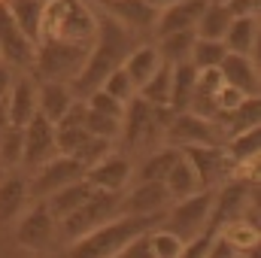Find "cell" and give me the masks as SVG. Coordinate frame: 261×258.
<instances>
[{
	"instance_id": "1",
	"label": "cell",
	"mask_w": 261,
	"mask_h": 258,
	"mask_svg": "<svg viewBox=\"0 0 261 258\" xmlns=\"http://www.w3.org/2000/svg\"><path fill=\"white\" fill-rule=\"evenodd\" d=\"M137 46V37L125 31L116 18H110L107 12L97 15V34H94V43L88 46V55H85V64L76 73V79L70 82V91L76 100H85L91 91H97L103 85V79L119 70L125 64L128 52Z\"/></svg>"
},
{
	"instance_id": "2",
	"label": "cell",
	"mask_w": 261,
	"mask_h": 258,
	"mask_svg": "<svg viewBox=\"0 0 261 258\" xmlns=\"http://www.w3.org/2000/svg\"><path fill=\"white\" fill-rule=\"evenodd\" d=\"M164 216H116L91 234L67 243L64 258H119L122 249L137 237L155 231Z\"/></svg>"
},
{
	"instance_id": "3",
	"label": "cell",
	"mask_w": 261,
	"mask_h": 258,
	"mask_svg": "<svg viewBox=\"0 0 261 258\" xmlns=\"http://www.w3.org/2000/svg\"><path fill=\"white\" fill-rule=\"evenodd\" d=\"M97 34V12L85 0H46L40 40L91 46Z\"/></svg>"
},
{
	"instance_id": "4",
	"label": "cell",
	"mask_w": 261,
	"mask_h": 258,
	"mask_svg": "<svg viewBox=\"0 0 261 258\" xmlns=\"http://www.w3.org/2000/svg\"><path fill=\"white\" fill-rule=\"evenodd\" d=\"M85 55H88V46L40 40L34 49V64L28 70V76L34 82H64V85H70L85 64Z\"/></svg>"
},
{
	"instance_id": "5",
	"label": "cell",
	"mask_w": 261,
	"mask_h": 258,
	"mask_svg": "<svg viewBox=\"0 0 261 258\" xmlns=\"http://www.w3.org/2000/svg\"><path fill=\"white\" fill-rule=\"evenodd\" d=\"M176 113L170 107H149L146 100L134 97L128 107H125V116H122V143L128 146L130 152H140L146 149L149 143L161 140L164 143V131L170 125Z\"/></svg>"
},
{
	"instance_id": "6",
	"label": "cell",
	"mask_w": 261,
	"mask_h": 258,
	"mask_svg": "<svg viewBox=\"0 0 261 258\" xmlns=\"http://www.w3.org/2000/svg\"><path fill=\"white\" fill-rule=\"evenodd\" d=\"M116 216H122V194H110V192H97L94 189V194L79 210H73L70 216H64L58 222V237L64 243H73V240L91 234L94 228L107 225Z\"/></svg>"
},
{
	"instance_id": "7",
	"label": "cell",
	"mask_w": 261,
	"mask_h": 258,
	"mask_svg": "<svg viewBox=\"0 0 261 258\" xmlns=\"http://www.w3.org/2000/svg\"><path fill=\"white\" fill-rule=\"evenodd\" d=\"M210 207H213V192H197L192 197L173 200L161 219V228L173 231L186 243V240H192L200 231L210 228Z\"/></svg>"
},
{
	"instance_id": "8",
	"label": "cell",
	"mask_w": 261,
	"mask_h": 258,
	"mask_svg": "<svg viewBox=\"0 0 261 258\" xmlns=\"http://www.w3.org/2000/svg\"><path fill=\"white\" fill-rule=\"evenodd\" d=\"M255 207V183L246 179H228L219 189H213V207H210V228L219 234L222 225L246 216V210Z\"/></svg>"
},
{
	"instance_id": "9",
	"label": "cell",
	"mask_w": 261,
	"mask_h": 258,
	"mask_svg": "<svg viewBox=\"0 0 261 258\" xmlns=\"http://www.w3.org/2000/svg\"><path fill=\"white\" fill-rule=\"evenodd\" d=\"M55 240H58V222L52 219V213L46 210L43 200H34L31 210H24L18 216L15 243L28 252H46Z\"/></svg>"
},
{
	"instance_id": "10",
	"label": "cell",
	"mask_w": 261,
	"mask_h": 258,
	"mask_svg": "<svg viewBox=\"0 0 261 258\" xmlns=\"http://www.w3.org/2000/svg\"><path fill=\"white\" fill-rule=\"evenodd\" d=\"M79 179H85V167L70 155H55L52 161L37 167L34 176L28 179V197L31 200H46L52 192H58L64 186H73Z\"/></svg>"
},
{
	"instance_id": "11",
	"label": "cell",
	"mask_w": 261,
	"mask_h": 258,
	"mask_svg": "<svg viewBox=\"0 0 261 258\" xmlns=\"http://www.w3.org/2000/svg\"><path fill=\"white\" fill-rule=\"evenodd\" d=\"M164 146H225V131L210 119H197L192 113H176L164 131Z\"/></svg>"
},
{
	"instance_id": "12",
	"label": "cell",
	"mask_w": 261,
	"mask_h": 258,
	"mask_svg": "<svg viewBox=\"0 0 261 258\" xmlns=\"http://www.w3.org/2000/svg\"><path fill=\"white\" fill-rule=\"evenodd\" d=\"M179 152L197 173V183H200L203 192H213V189H219L222 183L231 179V167L234 164L228 161L222 146H186Z\"/></svg>"
},
{
	"instance_id": "13",
	"label": "cell",
	"mask_w": 261,
	"mask_h": 258,
	"mask_svg": "<svg viewBox=\"0 0 261 258\" xmlns=\"http://www.w3.org/2000/svg\"><path fill=\"white\" fill-rule=\"evenodd\" d=\"M55 155H58V149H55V125H49L43 116H34L21 128V167L37 170L46 161H52Z\"/></svg>"
},
{
	"instance_id": "14",
	"label": "cell",
	"mask_w": 261,
	"mask_h": 258,
	"mask_svg": "<svg viewBox=\"0 0 261 258\" xmlns=\"http://www.w3.org/2000/svg\"><path fill=\"white\" fill-rule=\"evenodd\" d=\"M134 179V164L125 152H110L103 161H97L94 167L85 170V183L97 192L110 194H125Z\"/></svg>"
},
{
	"instance_id": "15",
	"label": "cell",
	"mask_w": 261,
	"mask_h": 258,
	"mask_svg": "<svg viewBox=\"0 0 261 258\" xmlns=\"http://www.w3.org/2000/svg\"><path fill=\"white\" fill-rule=\"evenodd\" d=\"M34 49H37V43H31L21 31H18V24L12 21V15H9V9L6 6H0V64H6L9 70H31L34 64Z\"/></svg>"
},
{
	"instance_id": "16",
	"label": "cell",
	"mask_w": 261,
	"mask_h": 258,
	"mask_svg": "<svg viewBox=\"0 0 261 258\" xmlns=\"http://www.w3.org/2000/svg\"><path fill=\"white\" fill-rule=\"evenodd\" d=\"M173 197L164 183H134L130 192L122 194V216H164Z\"/></svg>"
},
{
	"instance_id": "17",
	"label": "cell",
	"mask_w": 261,
	"mask_h": 258,
	"mask_svg": "<svg viewBox=\"0 0 261 258\" xmlns=\"http://www.w3.org/2000/svg\"><path fill=\"white\" fill-rule=\"evenodd\" d=\"M3 116H6V125L9 128H24L37 116V82L28 73L15 76V82H12V88L6 94Z\"/></svg>"
},
{
	"instance_id": "18",
	"label": "cell",
	"mask_w": 261,
	"mask_h": 258,
	"mask_svg": "<svg viewBox=\"0 0 261 258\" xmlns=\"http://www.w3.org/2000/svg\"><path fill=\"white\" fill-rule=\"evenodd\" d=\"M100 6H103V12L110 18H116L134 37L137 34H152L155 18H158V12L149 9L143 0H100Z\"/></svg>"
},
{
	"instance_id": "19",
	"label": "cell",
	"mask_w": 261,
	"mask_h": 258,
	"mask_svg": "<svg viewBox=\"0 0 261 258\" xmlns=\"http://www.w3.org/2000/svg\"><path fill=\"white\" fill-rule=\"evenodd\" d=\"M219 73H222V82L237 88L240 94L246 97H258L261 88V76H258V64L252 61V55H225L222 64H219Z\"/></svg>"
},
{
	"instance_id": "20",
	"label": "cell",
	"mask_w": 261,
	"mask_h": 258,
	"mask_svg": "<svg viewBox=\"0 0 261 258\" xmlns=\"http://www.w3.org/2000/svg\"><path fill=\"white\" fill-rule=\"evenodd\" d=\"M203 6H206V0H179V3H173V6H167V9H161L158 18H155L152 37L158 40V37H167V34L195 31L197 18H200V12H203Z\"/></svg>"
},
{
	"instance_id": "21",
	"label": "cell",
	"mask_w": 261,
	"mask_h": 258,
	"mask_svg": "<svg viewBox=\"0 0 261 258\" xmlns=\"http://www.w3.org/2000/svg\"><path fill=\"white\" fill-rule=\"evenodd\" d=\"M73 100L76 97L64 82H37V116H43L49 125H58L64 119Z\"/></svg>"
},
{
	"instance_id": "22",
	"label": "cell",
	"mask_w": 261,
	"mask_h": 258,
	"mask_svg": "<svg viewBox=\"0 0 261 258\" xmlns=\"http://www.w3.org/2000/svg\"><path fill=\"white\" fill-rule=\"evenodd\" d=\"M158 67H161V58H158L155 46H152V43H137V46L128 52V58H125L122 70H125V76L130 79L134 91H137V88H143V85L155 76Z\"/></svg>"
},
{
	"instance_id": "23",
	"label": "cell",
	"mask_w": 261,
	"mask_h": 258,
	"mask_svg": "<svg viewBox=\"0 0 261 258\" xmlns=\"http://www.w3.org/2000/svg\"><path fill=\"white\" fill-rule=\"evenodd\" d=\"M179 158H182L179 149H173V146H161V149L149 152V155L140 161V167L134 170V179H130V183H164L167 173L173 170V164H176Z\"/></svg>"
},
{
	"instance_id": "24",
	"label": "cell",
	"mask_w": 261,
	"mask_h": 258,
	"mask_svg": "<svg viewBox=\"0 0 261 258\" xmlns=\"http://www.w3.org/2000/svg\"><path fill=\"white\" fill-rule=\"evenodd\" d=\"M31 203L28 197V179L18 173L0 176V222H12L24 213V207Z\"/></svg>"
},
{
	"instance_id": "25",
	"label": "cell",
	"mask_w": 261,
	"mask_h": 258,
	"mask_svg": "<svg viewBox=\"0 0 261 258\" xmlns=\"http://www.w3.org/2000/svg\"><path fill=\"white\" fill-rule=\"evenodd\" d=\"M91 194H94V189H91L85 179H79V183H73V186H64V189L52 192L43 203H46V210L52 213V219H55V222H61V219L70 216L73 210H79Z\"/></svg>"
},
{
	"instance_id": "26",
	"label": "cell",
	"mask_w": 261,
	"mask_h": 258,
	"mask_svg": "<svg viewBox=\"0 0 261 258\" xmlns=\"http://www.w3.org/2000/svg\"><path fill=\"white\" fill-rule=\"evenodd\" d=\"M222 46L231 55H252L258 46V18H231Z\"/></svg>"
},
{
	"instance_id": "27",
	"label": "cell",
	"mask_w": 261,
	"mask_h": 258,
	"mask_svg": "<svg viewBox=\"0 0 261 258\" xmlns=\"http://www.w3.org/2000/svg\"><path fill=\"white\" fill-rule=\"evenodd\" d=\"M43 6H46V0H6V9H9L12 21L18 24V31H21L31 43H40Z\"/></svg>"
},
{
	"instance_id": "28",
	"label": "cell",
	"mask_w": 261,
	"mask_h": 258,
	"mask_svg": "<svg viewBox=\"0 0 261 258\" xmlns=\"http://www.w3.org/2000/svg\"><path fill=\"white\" fill-rule=\"evenodd\" d=\"M219 237H222V240L237 252V255L252 252V249H258V222H252V219L240 216V219H234V222L222 225V228H219Z\"/></svg>"
},
{
	"instance_id": "29",
	"label": "cell",
	"mask_w": 261,
	"mask_h": 258,
	"mask_svg": "<svg viewBox=\"0 0 261 258\" xmlns=\"http://www.w3.org/2000/svg\"><path fill=\"white\" fill-rule=\"evenodd\" d=\"M195 31H179V34H167V37H158L155 52L161 58V64H189V55H192V46H195Z\"/></svg>"
},
{
	"instance_id": "30",
	"label": "cell",
	"mask_w": 261,
	"mask_h": 258,
	"mask_svg": "<svg viewBox=\"0 0 261 258\" xmlns=\"http://www.w3.org/2000/svg\"><path fill=\"white\" fill-rule=\"evenodd\" d=\"M228 24H231V12L222 3H206L203 12H200V18H197V24H195V37L197 40H216V43H222Z\"/></svg>"
},
{
	"instance_id": "31",
	"label": "cell",
	"mask_w": 261,
	"mask_h": 258,
	"mask_svg": "<svg viewBox=\"0 0 261 258\" xmlns=\"http://www.w3.org/2000/svg\"><path fill=\"white\" fill-rule=\"evenodd\" d=\"M195 82H197V70L192 64H176L170 73V110L173 113H186L189 100L195 94Z\"/></svg>"
},
{
	"instance_id": "32",
	"label": "cell",
	"mask_w": 261,
	"mask_h": 258,
	"mask_svg": "<svg viewBox=\"0 0 261 258\" xmlns=\"http://www.w3.org/2000/svg\"><path fill=\"white\" fill-rule=\"evenodd\" d=\"M258 110H261V100L258 97H246L231 116H222L216 125L225 131V140L228 137H234V134H243V131H252V128H258Z\"/></svg>"
},
{
	"instance_id": "33",
	"label": "cell",
	"mask_w": 261,
	"mask_h": 258,
	"mask_svg": "<svg viewBox=\"0 0 261 258\" xmlns=\"http://www.w3.org/2000/svg\"><path fill=\"white\" fill-rule=\"evenodd\" d=\"M225 155L231 164H246V161H258V149H261V134L258 128L243 131V134H234L225 140Z\"/></svg>"
},
{
	"instance_id": "34",
	"label": "cell",
	"mask_w": 261,
	"mask_h": 258,
	"mask_svg": "<svg viewBox=\"0 0 261 258\" xmlns=\"http://www.w3.org/2000/svg\"><path fill=\"white\" fill-rule=\"evenodd\" d=\"M164 186H167V192H170L173 200H182V197H192V194L203 192L200 183H197V173L192 170V164H189L186 158H179V161L173 164V170L167 173Z\"/></svg>"
},
{
	"instance_id": "35",
	"label": "cell",
	"mask_w": 261,
	"mask_h": 258,
	"mask_svg": "<svg viewBox=\"0 0 261 258\" xmlns=\"http://www.w3.org/2000/svg\"><path fill=\"white\" fill-rule=\"evenodd\" d=\"M170 73H173V67L161 64L143 88H137V97L146 100L149 107H170Z\"/></svg>"
},
{
	"instance_id": "36",
	"label": "cell",
	"mask_w": 261,
	"mask_h": 258,
	"mask_svg": "<svg viewBox=\"0 0 261 258\" xmlns=\"http://www.w3.org/2000/svg\"><path fill=\"white\" fill-rule=\"evenodd\" d=\"M228 55V49L216 40H195L192 46V55H189V64L195 67L197 73L200 70H213V67L222 64V58Z\"/></svg>"
},
{
	"instance_id": "37",
	"label": "cell",
	"mask_w": 261,
	"mask_h": 258,
	"mask_svg": "<svg viewBox=\"0 0 261 258\" xmlns=\"http://www.w3.org/2000/svg\"><path fill=\"white\" fill-rule=\"evenodd\" d=\"M21 164V128L0 131V170H12Z\"/></svg>"
},
{
	"instance_id": "38",
	"label": "cell",
	"mask_w": 261,
	"mask_h": 258,
	"mask_svg": "<svg viewBox=\"0 0 261 258\" xmlns=\"http://www.w3.org/2000/svg\"><path fill=\"white\" fill-rule=\"evenodd\" d=\"M149 249H152V255L155 258H179L182 255V240L173 234V231H167V228H155V231H149Z\"/></svg>"
},
{
	"instance_id": "39",
	"label": "cell",
	"mask_w": 261,
	"mask_h": 258,
	"mask_svg": "<svg viewBox=\"0 0 261 258\" xmlns=\"http://www.w3.org/2000/svg\"><path fill=\"white\" fill-rule=\"evenodd\" d=\"M110 152H113V140H103V137H88V140H85V143H82V146L70 155V158H76V161L88 170V167H94L97 161H103Z\"/></svg>"
},
{
	"instance_id": "40",
	"label": "cell",
	"mask_w": 261,
	"mask_h": 258,
	"mask_svg": "<svg viewBox=\"0 0 261 258\" xmlns=\"http://www.w3.org/2000/svg\"><path fill=\"white\" fill-rule=\"evenodd\" d=\"M85 131L91 134V137H103V140H119V134H122V119H113V116H100V113H94V110H88L85 107Z\"/></svg>"
},
{
	"instance_id": "41",
	"label": "cell",
	"mask_w": 261,
	"mask_h": 258,
	"mask_svg": "<svg viewBox=\"0 0 261 258\" xmlns=\"http://www.w3.org/2000/svg\"><path fill=\"white\" fill-rule=\"evenodd\" d=\"M100 91H107L113 100H119V104H125V107L137 97V91H134V85H130V79L125 76V70H122V67H119V70H113V73L103 79Z\"/></svg>"
},
{
	"instance_id": "42",
	"label": "cell",
	"mask_w": 261,
	"mask_h": 258,
	"mask_svg": "<svg viewBox=\"0 0 261 258\" xmlns=\"http://www.w3.org/2000/svg\"><path fill=\"white\" fill-rule=\"evenodd\" d=\"M85 107L94 110V113H100V116H113V119H122V116H125V104L113 100V97H110L107 91H100V88L85 97Z\"/></svg>"
},
{
	"instance_id": "43",
	"label": "cell",
	"mask_w": 261,
	"mask_h": 258,
	"mask_svg": "<svg viewBox=\"0 0 261 258\" xmlns=\"http://www.w3.org/2000/svg\"><path fill=\"white\" fill-rule=\"evenodd\" d=\"M213 240H216V231H213V228L200 231L197 237H192V240H186V243H182V255H179V258H206V255H210Z\"/></svg>"
},
{
	"instance_id": "44",
	"label": "cell",
	"mask_w": 261,
	"mask_h": 258,
	"mask_svg": "<svg viewBox=\"0 0 261 258\" xmlns=\"http://www.w3.org/2000/svg\"><path fill=\"white\" fill-rule=\"evenodd\" d=\"M243 100H246V94H240L237 88H231V85L222 82V88L216 91V110H219V119H222V116H231ZM219 119H216V122H219Z\"/></svg>"
},
{
	"instance_id": "45",
	"label": "cell",
	"mask_w": 261,
	"mask_h": 258,
	"mask_svg": "<svg viewBox=\"0 0 261 258\" xmlns=\"http://www.w3.org/2000/svg\"><path fill=\"white\" fill-rule=\"evenodd\" d=\"M225 9L231 12V18H258L261 0H231L225 3Z\"/></svg>"
},
{
	"instance_id": "46",
	"label": "cell",
	"mask_w": 261,
	"mask_h": 258,
	"mask_svg": "<svg viewBox=\"0 0 261 258\" xmlns=\"http://www.w3.org/2000/svg\"><path fill=\"white\" fill-rule=\"evenodd\" d=\"M200 91H210V94H216L219 88H222V73H219V67H213V70H200L197 73V82H195Z\"/></svg>"
},
{
	"instance_id": "47",
	"label": "cell",
	"mask_w": 261,
	"mask_h": 258,
	"mask_svg": "<svg viewBox=\"0 0 261 258\" xmlns=\"http://www.w3.org/2000/svg\"><path fill=\"white\" fill-rule=\"evenodd\" d=\"M146 237H149V234H143V237H137L134 243H128L119 258H155L152 249H149V240H146Z\"/></svg>"
},
{
	"instance_id": "48",
	"label": "cell",
	"mask_w": 261,
	"mask_h": 258,
	"mask_svg": "<svg viewBox=\"0 0 261 258\" xmlns=\"http://www.w3.org/2000/svg\"><path fill=\"white\" fill-rule=\"evenodd\" d=\"M234 255H237V252H234V249H231V246H228V243L219 237V234H216V240H213V246H210V255H206V258H234Z\"/></svg>"
},
{
	"instance_id": "49",
	"label": "cell",
	"mask_w": 261,
	"mask_h": 258,
	"mask_svg": "<svg viewBox=\"0 0 261 258\" xmlns=\"http://www.w3.org/2000/svg\"><path fill=\"white\" fill-rule=\"evenodd\" d=\"M12 82H15V73H12V70H9L6 64H0V104H3V97L9 94Z\"/></svg>"
},
{
	"instance_id": "50",
	"label": "cell",
	"mask_w": 261,
	"mask_h": 258,
	"mask_svg": "<svg viewBox=\"0 0 261 258\" xmlns=\"http://www.w3.org/2000/svg\"><path fill=\"white\" fill-rule=\"evenodd\" d=\"M149 9H155V12H161V9H167V6H173V3H179V0H143Z\"/></svg>"
},
{
	"instance_id": "51",
	"label": "cell",
	"mask_w": 261,
	"mask_h": 258,
	"mask_svg": "<svg viewBox=\"0 0 261 258\" xmlns=\"http://www.w3.org/2000/svg\"><path fill=\"white\" fill-rule=\"evenodd\" d=\"M206 3H222V6H225V3H231V0H206Z\"/></svg>"
},
{
	"instance_id": "52",
	"label": "cell",
	"mask_w": 261,
	"mask_h": 258,
	"mask_svg": "<svg viewBox=\"0 0 261 258\" xmlns=\"http://www.w3.org/2000/svg\"><path fill=\"white\" fill-rule=\"evenodd\" d=\"M0 6H6V0H0Z\"/></svg>"
},
{
	"instance_id": "53",
	"label": "cell",
	"mask_w": 261,
	"mask_h": 258,
	"mask_svg": "<svg viewBox=\"0 0 261 258\" xmlns=\"http://www.w3.org/2000/svg\"><path fill=\"white\" fill-rule=\"evenodd\" d=\"M234 258H246V255H234Z\"/></svg>"
}]
</instances>
